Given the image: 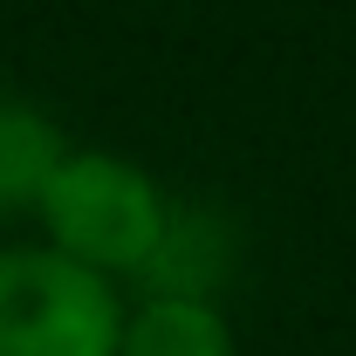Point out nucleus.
I'll return each mask as SVG.
<instances>
[{
    "mask_svg": "<svg viewBox=\"0 0 356 356\" xmlns=\"http://www.w3.org/2000/svg\"><path fill=\"white\" fill-rule=\"evenodd\" d=\"M28 220L48 254L76 261L110 288H131V281H151L178 226V206L137 158L103 151V144H69Z\"/></svg>",
    "mask_w": 356,
    "mask_h": 356,
    "instance_id": "f257e3e1",
    "label": "nucleus"
},
{
    "mask_svg": "<svg viewBox=\"0 0 356 356\" xmlns=\"http://www.w3.org/2000/svg\"><path fill=\"white\" fill-rule=\"evenodd\" d=\"M117 329L124 288L42 240H0V356H117Z\"/></svg>",
    "mask_w": 356,
    "mask_h": 356,
    "instance_id": "f03ea898",
    "label": "nucleus"
},
{
    "mask_svg": "<svg viewBox=\"0 0 356 356\" xmlns=\"http://www.w3.org/2000/svg\"><path fill=\"white\" fill-rule=\"evenodd\" d=\"M117 356H240V336L213 295L199 288H144L124 302Z\"/></svg>",
    "mask_w": 356,
    "mask_h": 356,
    "instance_id": "7ed1b4c3",
    "label": "nucleus"
},
{
    "mask_svg": "<svg viewBox=\"0 0 356 356\" xmlns=\"http://www.w3.org/2000/svg\"><path fill=\"white\" fill-rule=\"evenodd\" d=\"M62 151H69V137H62V124L42 103L0 89V220L35 213V199H42V185H48Z\"/></svg>",
    "mask_w": 356,
    "mask_h": 356,
    "instance_id": "20e7f679",
    "label": "nucleus"
}]
</instances>
